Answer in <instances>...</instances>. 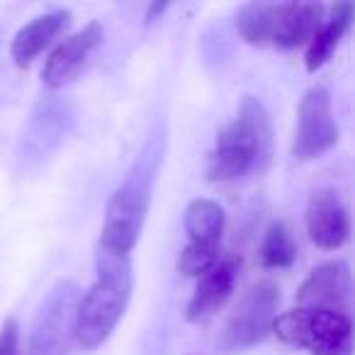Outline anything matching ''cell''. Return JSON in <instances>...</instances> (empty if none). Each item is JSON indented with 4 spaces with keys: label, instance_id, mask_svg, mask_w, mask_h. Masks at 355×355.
<instances>
[{
    "label": "cell",
    "instance_id": "obj_1",
    "mask_svg": "<svg viewBox=\"0 0 355 355\" xmlns=\"http://www.w3.org/2000/svg\"><path fill=\"white\" fill-rule=\"evenodd\" d=\"M98 280L78 300L76 311V343L83 350H95L110 338L124 316L132 297L134 277L129 256H119L98 246Z\"/></svg>",
    "mask_w": 355,
    "mask_h": 355
},
{
    "label": "cell",
    "instance_id": "obj_2",
    "mask_svg": "<svg viewBox=\"0 0 355 355\" xmlns=\"http://www.w3.org/2000/svg\"><path fill=\"white\" fill-rule=\"evenodd\" d=\"M272 127L261 100L246 98L239 105V114L234 122L219 132L217 144L207 161V178L212 183H234L248 175L251 171H261L270 158Z\"/></svg>",
    "mask_w": 355,
    "mask_h": 355
},
{
    "label": "cell",
    "instance_id": "obj_3",
    "mask_svg": "<svg viewBox=\"0 0 355 355\" xmlns=\"http://www.w3.org/2000/svg\"><path fill=\"white\" fill-rule=\"evenodd\" d=\"M153 173H156V156L144 153L124 178V183L110 198L98 246L119 256H129L134 251L151 205Z\"/></svg>",
    "mask_w": 355,
    "mask_h": 355
},
{
    "label": "cell",
    "instance_id": "obj_4",
    "mask_svg": "<svg viewBox=\"0 0 355 355\" xmlns=\"http://www.w3.org/2000/svg\"><path fill=\"white\" fill-rule=\"evenodd\" d=\"M272 334L282 343L306 348L311 355H353L350 314L297 306L277 314L272 321Z\"/></svg>",
    "mask_w": 355,
    "mask_h": 355
},
{
    "label": "cell",
    "instance_id": "obj_5",
    "mask_svg": "<svg viewBox=\"0 0 355 355\" xmlns=\"http://www.w3.org/2000/svg\"><path fill=\"white\" fill-rule=\"evenodd\" d=\"M280 287L272 280L251 285L236 302L222 329L217 345L222 353H241L263 343L272 334V321L280 311Z\"/></svg>",
    "mask_w": 355,
    "mask_h": 355
},
{
    "label": "cell",
    "instance_id": "obj_6",
    "mask_svg": "<svg viewBox=\"0 0 355 355\" xmlns=\"http://www.w3.org/2000/svg\"><path fill=\"white\" fill-rule=\"evenodd\" d=\"M78 287L71 280L56 282L42 306L32 329L27 355H69L76 343V311H78Z\"/></svg>",
    "mask_w": 355,
    "mask_h": 355
},
{
    "label": "cell",
    "instance_id": "obj_7",
    "mask_svg": "<svg viewBox=\"0 0 355 355\" xmlns=\"http://www.w3.org/2000/svg\"><path fill=\"white\" fill-rule=\"evenodd\" d=\"M338 144V124L326 88L316 85L304 93L297 110V132L292 156L297 161H314Z\"/></svg>",
    "mask_w": 355,
    "mask_h": 355
},
{
    "label": "cell",
    "instance_id": "obj_8",
    "mask_svg": "<svg viewBox=\"0 0 355 355\" xmlns=\"http://www.w3.org/2000/svg\"><path fill=\"white\" fill-rule=\"evenodd\" d=\"M103 37L105 32L100 22H88L80 32L66 37L46 59L44 69H42V83L49 90H59L73 83L93 56V51L103 44Z\"/></svg>",
    "mask_w": 355,
    "mask_h": 355
},
{
    "label": "cell",
    "instance_id": "obj_9",
    "mask_svg": "<svg viewBox=\"0 0 355 355\" xmlns=\"http://www.w3.org/2000/svg\"><path fill=\"white\" fill-rule=\"evenodd\" d=\"M350 268L345 261H331L314 268L297 290V302L304 309H324L348 314L350 309Z\"/></svg>",
    "mask_w": 355,
    "mask_h": 355
},
{
    "label": "cell",
    "instance_id": "obj_10",
    "mask_svg": "<svg viewBox=\"0 0 355 355\" xmlns=\"http://www.w3.org/2000/svg\"><path fill=\"white\" fill-rule=\"evenodd\" d=\"M306 232L321 251H336L350 236V214L343 198L336 190L321 188L309 195L306 202Z\"/></svg>",
    "mask_w": 355,
    "mask_h": 355
},
{
    "label": "cell",
    "instance_id": "obj_11",
    "mask_svg": "<svg viewBox=\"0 0 355 355\" xmlns=\"http://www.w3.org/2000/svg\"><path fill=\"white\" fill-rule=\"evenodd\" d=\"M239 277V261L236 258H224L209 272L200 277L198 287H195L193 297H190L188 306H185V319L190 324H200L207 321L227 304L232 297L234 285Z\"/></svg>",
    "mask_w": 355,
    "mask_h": 355
},
{
    "label": "cell",
    "instance_id": "obj_12",
    "mask_svg": "<svg viewBox=\"0 0 355 355\" xmlns=\"http://www.w3.org/2000/svg\"><path fill=\"white\" fill-rule=\"evenodd\" d=\"M321 22H324L321 3H277L272 44L285 51L309 44Z\"/></svg>",
    "mask_w": 355,
    "mask_h": 355
},
{
    "label": "cell",
    "instance_id": "obj_13",
    "mask_svg": "<svg viewBox=\"0 0 355 355\" xmlns=\"http://www.w3.org/2000/svg\"><path fill=\"white\" fill-rule=\"evenodd\" d=\"M71 20H73L71 10H51V12H44V15L35 17L32 22H27V25L17 32L10 44L12 61H15L20 69L30 66L56 37L69 30Z\"/></svg>",
    "mask_w": 355,
    "mask_h": 355
},
{
    "label": "cell",
    "instance_id": "obj_14",
    "mask_svg": "<svg viewBox=\"0 0 355 355\" xmlns=\"http://www.w3.org/2000/svg\"><path fill=\"white\" fill-rule=\"evenodd\" d=\"M185 234H188V243L202 248H219L222 246V234L224 224H227V214L214 200H193L185 207Z\"/></svg>",
    "mask_w": 355,
    "mask_h": 355
},
{
    "label": "cell",
    "instance_id": "obj_15",
    "mask_svg": "<svg viewBox=\"0 0 355 355\" xmlns=\"http://www.w3.org/2000/svg\"><path fill=\"white\" fill-rule=\"evenodd\" d=\"M350 22H353V6H350V3H338V6L334 8V15L326 22H321L316 35L311 37V42L306 44L304 64L309 73H316V71L331 59V54H334L336 46L340 44V40L348 35Z\"/></svg>",
    "mask_w": 355,
    "mask_h": 355
},
{
    "label": "cell",
    "instance_id": "obj_16",
    "mask_svg": "<svg viewBox=\"0 0 355 355\" xmlns=\"http://www.w3.org/2000/svg\"><path fill=\"white\" fill-rule=\"evenodd\" d=\"M275 3H248L239 10L236 30L248 44L266 46L272 44V32H275Z\"/></svg>",
    "mask_w": 355,
    "mask_h": 355
},
{
    "label": "cell",
    "instance_id": "obj_17",
    "mask_svg": "<svg viewBox=\"0 0 355 355\" xmlns=\"http://www.w3.org/2000/svg\"><path fill=\"white\" fill-rule=\"evenodd\" d=\"M297 253H300V248H297L290 227L280 219L272 222L266 229V236L261 243V266L268 270H285V268L295 266Z\"/></svg>",
    "mask_w": 355,
    "mask_h": 355
},
{
    "label": "cell",
    "instance_id": "obj_18",
    "mask_svg": "<svg viewBox=\"0 0 355 355\" xmlns=\"http://www.w3.org/2000/svg\"><path fill=\"white\" fill-rule=\"evenodd\" d=\"M219 261H222L219 258V248H202L195 246V243H188L183 248V253H180V258H178V270L183 272L185 277H202Z\"/></svg>",
    "mask_w": 355,
    "mask_h": 355
},
{
    "label": "cell",
    "instance_id": "obj_19",
    "mask_svg": "<svg viewBox=\"0 0 355 355\" xmlns=\"http://www.w3.org/2000/svg\"><path fill=\"white\" fill-rule=\"evenodd\" d=\"M0 355H22L20 326H17L15 319H8L0 326Z\"/></svg>",
    "mask_w": 355,
    "mask_h": 355
},
{
    "label": "cell",
    "instance_id": "obj_20",
    "mask_svg": "<svg viewBox=\"0 0 355 355\" xmlns=\"http://www.w3.org/2000/svg\"><path fill=\"white\" fill-rule=\"evenodd\" d=\"M166 8H168V3H153V6L148 8V15H146V20L151 22L153 17H156V15H161V12L166 10Z\"/></svg>",
    "mask_w": 355,
    "mask_h": 355
}]
</instances>
